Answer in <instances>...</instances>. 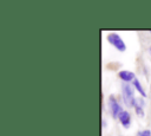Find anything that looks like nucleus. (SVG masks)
Returning <instances> with one entry per match:
<instances>
[{"mask_svg":"<svg viewBox=\"0 0 151 136\" xmlns=\"http://www.w3.org/2000/svg\"><path fill=\"white\" fill-rule=\"evenodd\" d=\"M122 95H123V99H124V103L127 105V106H132L134 105V101H136V97H134V93H133V89L131 85L129 84H125L123 85L122 88Z\"/></svg>","mask_w":151,"mask_h":136,"instance_id":"nucleus-1","label":"nucleus"},{"mask_svg":"<svg viewBox=\"0 0 151 136\" xmlns=\"http://www.w3.org/2000/svg\"><path fill=\"white\" fill-rule=\"evenodd\" d=\"M107 41L111 44V45H113L118 51H120V52H124L125 50H126V45H125V43H124V40L119 37V34L118 33H109L107 34Z\"/></svg>","mask_w":151,"mask_h":136,"instance_id":"nucleus-2","label":"nucleus"},{"mask_svg":"<svg viewBox=\"0 0 151 136\" xmlns=\"http://www.w3.org/2000/svg\"><path fill=\"white\" fill-rule=\"evenodd\" d=\"M109 109H110V112H111V115H112L113 118H118L119 114L123 111L122 106L119 105V103L117 102V99L113 96H110L109 97Z\"/></svg>","mask_w":151,"mask_h":136,"instance_id":"nucleus-3","label":"nucleus"},{"mask_svg":"<svg viewBox=\"0 0 151 136\" xmlns=\"http://www.w3.org/2000/svg\"><path fill=\"white\" fill-rule=\"evenodd\" d=\"M118 119H119L120 124H122L124 128H129L130 124H131V115H130L127 111H125V110H123V111L119 114Z\"/></svg>","mask_w":151,"mask_h":136,"instance_id":"nucleus-4","label":"nucleus"},{"mask_svg":"<svg viewBox=\"0 0 151 136\" xmlns=\"http://www.w3.org/2000/svg\"><path fill=\"white\" fill-rule=\"evenodd\" d=\"M118 77H119L122 80L126 82V83H129V82H131V80H134V79H136V77H134V73H133V72H131V71H127V70H123V71H119V73H118Z\"/></svg>","mask_w":151,"mask_h":136,"instance_id":"nucleus-5","label":"nucleus"},{"mask_svg":"<svg viewBox=\"0 0 151 136\" xmlns=\"http://www.w3.org/2000/svg\"><path fill=\"white\" fill-rule=\"evenodd\" d=\"M132 86L140 93V96L144 98V97H146V92H145V90L143 89V86H142V84H140V82L138 80V79H134L133 80V83H132Z\"/></svg>","mask_w":151,"mask_h":136,"instance_id":"nucleus-6","label":"nucleus"},{"mask_svg":"<svg viewBox=\"0 0 151 136\" xmlns=\"http://www.w3.org/2000/svg\"><path fill=\"white\" fill-rule=\"evenodd\" d=\"M137 136H151V131L149 129H145V130H140L138 131Z\"/></svg>","mask_w":151,"mask_h":136,"instance_id":"nucleus-7","label":"nucleus"},{"mask_svg":"<svg viewBox=\"0 0 151 136\" xmlns=\"http://www.w3.org/2000/svg\"><path fill=\"white\" fill-rule=\"evenodd\" d=\"M134 109V111H136V114L138 115V116H140V117H143L144 116V110H143V108H133Z\"/></svg>","mask_w":151,"mask_h":136,"instance_id":"nucleus-8","label":"nucleus"},{"mask_svg":"<svg viewBox=\"0 0 151 136\" xmlns=\"http://www.w3.org/2000/svg\"><path fill=\"white\" fill-rule=\"evenodd\" d=\"M150 53H151V46H150Z\"/></svg>","mask_w":151,"mask_h":136,"instance_id":"nucleus-9","label":"nucleus"},{"mask_svg":"<svg viewBox=\"0 0 151 136\" xmlns=\"http://www.w3.org/2000/svg\"><path fill=\"white\" fill-rule=\"evenodd\" d=\"M150 91H151V85H150Z\"/></svg>","mask_w":151,"mask_h":136,"instance_id":"nucleus-10","label":"nucleus"},{"mask_svg":"<svg viewBox=\"0 0 151 136\" xmlns=\"http://www.w3.org/2000/svg\"><path fill=\"white\" fill-rule=\"evenodd\" d=\"M150 34H151V32H150Z\"/></svg>","mask_w":151,"mask_h":136,"instance_id":"nucleus-11","label":"nucleus"}]
</instances>
